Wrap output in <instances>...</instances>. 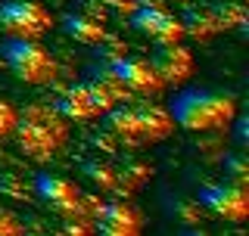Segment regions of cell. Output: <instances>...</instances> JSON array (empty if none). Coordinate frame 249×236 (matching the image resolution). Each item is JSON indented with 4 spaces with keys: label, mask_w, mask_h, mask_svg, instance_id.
Wrapping results in <instances>:
<instances>
[{
    "label": "cell",
    "mask_w": 249,
    "mask_h": 236,
    "mask_svg": "<svg viewBox=\"0 0 249 236\" xmlns=\"http://www.w3.org/2000/svg\"><path fill=\"white\" fill-rule=\"evenodd\" d=\"M16 118H19V115H16V109H13L10 103H6V100H0V140L13 134V128H16Z\"/></svg>",
    "instance_id": "cell-17"
},
{
    "label": "cell",
    "mask_w": 249,
    "mask_h": 236,
    "mask_svg": "<svg viewBox=\"0 0 249 236\" xmlns=\"http://www.w3.org/2000/svg\"><path fill=\"white\" fill-rule=\"evenodd\" d=\"M35 190L56 215H62V218L81 215V193L75 190L72 180H66L59 174H37L35 177Z\"/></svg>",
    "instance_id": "cell-10"
},
{
    "label": "cell",
    "mask_w": 249,
    "mask_h": 236,
    "mask_svg": "<svg viewBox=\"0 0 249 236\" xmlns=\"http://www.w3.org/2000/svg\"><path fill=\"white\" fill-rule=\"evenodd\" d=\"M249 118H240V121H237V137H240V143H246V140H249Z\"/></svg>",
    "instance_id": "cell-20"
},
{
    "label": "cell",
    "mask_w": 249,
    "mask_h": 236,
    "mask_svg": "<svg viewBox=\"0 0 249 236\" xmlns=\"http://www.w3.org/2000/svg\"><path fill=\"white\" fill-rule=\"evenodd\" d=\"M196 202L206 211H212L215 218H224V221H246L249 215V193L243 184H231V180H221V184H206L196 196Z\"/></svg>",
    "instance_id": "cell-6"
},
{
    "label": "cell",
    "mask_w": 249,
    "mask_h": 236,
    "mask_svg": "<svg viewBox=\"0 0 249 236\" xmlns=\"http://www.w3.org/2000/svg\"><path fill=\"white\" fill-rule=\"evenodd\" d=\"M150 66L156 68V75H159L165 84H181L193 72V53L187 50L181 41L156 44L153 53H150Z\"/></svg>",
    "instance_id": "cell-9"
},
{
    "label": "cell",
    "mask_w": 249,
    "mask_h": 236,
    "mask_svg": "<svg viewBox=\"0 0 249 236\" xmlns=\"http://www.w3.org/2000/svg\"><path fill=\"white\" fill-rule=\"evenodd\" d=\"M84 177H88L93 186H100V190H115V186H119L115 168L109 162H100V159H93V162L84 165Z\"/></svg>",
    "instance_id": "cell-14"
},
{
    "label": "cell",
    "mask_w": 249,
    "mask_h": 236,
    "mask_svg": "<svg viewBox=\"0 0 249 236\" xmlns=\"http://www.w3.org/2000/svg\"><path fill=\"white\" fill-rule=\"evenodd\" d=\"M16 143L25 155L31 159H47L50 152L66 143V124L59 121V112L56 109H28L22 118H16Z\"/></svg>",
    "instance_id": "cell-3"
},
{
    "label": "cell",
    "mask_w": 249,
    "mask_h": 236,
    "mask_svg": "<svg viewBox=\"0 0 249 236\" xmlns=\"http://www.w3.org/2000/svg\"><path fill=\"white\" fill-rule=\"evenodd\" d=\"M181 28H184V37H193V41H209L221 31L215 10H199V6H190L181 16Z\"/></svg>",
    "instance_id": "cell-13"
},
{
    "label": "cell",
    "mask_w": 249,
    "mask_h": 236,
    "mask_svg": "<svg viewBox=\"0 0 249 236\" xmlns=\"http://www.w3.org/2000/svg\"><path fill=\"white\" fill-rule=\"evenodd\" d=\"M128 16H131V28H134L137 34L150 37L153 44H171V41H181L184 37L181 19L165 13L156 3H137Z\"/></svg>",
    "instance_id": "cell-7"
},
{
    "label": "cell",
    "mask_w": 249,
    "mask_h": 236,
    "mask_svg": "<svg viewBox=\"0 0 249 236\" xmlns=\"http://www.w3.org/2000/svg\"><path fill=\"white\" fill-rule=\"evenodd\" d=\"M66 233H90V230L84 221H78V224H66Z\"/></svg>",
    "instance_id": "cell-21"
},
{
    "label": "cell",
    "mask_w": 249,
    "mask_h": 236,
    "mask_svg": "<svg viewBox=\"0 0 249 236\" xmlns=\"http://www.w3.org/2000/svg\"><path fill=\"white\" fill-rule=\"evenodd\" d=\"M0 56H3L6 68L25 84H50L56 78V59L44 50L35 37H6L0 44Z\"/></svg>",
    "instance_id": "cell-4"
},
{
    "label": "cell",
    "mask_w": 249,
    "mask_h": 236,
    "mask_svg": "<svg viewBox=\"0 0 249 236\" xmlns=\"http://www.w3.org/2000/svg\"><path fill=\"white\" fill-rule=\"evenodd\" d=\"M109 68H112V75L124 84L128 93L156 97V93H162V87H165V81L156 75V68L150 66V59H143V56H128V53H122Z\"/></svg>",
    "instance_id": "cell-8"
},
{
    "label": "cell",
    "mask_w": 249,
    "mask_h": 236,
    "mask_svg": "<svg viewBox=\"0 0 249 236\" xmlns=\"http://www.w3.org/2000/svg\"><path fill=\"white\" fill-rule=\"evenodd\" d=\"M62 31H66L72 41L78 44H88V47H97L100 41H106V25H103V16L90 13V10H78V13H69L62 19Z\"/></svg>",
    "instance_id": "cell-12"
},
{
    "label": "cell",
    "mask_w": 249,
    "mask_h": 236,
    "mask_svg": "<svg viewBox=\"0 0 249 236\" xmlns=\"http://www.w3.org/2000/svg\"><path fill=\"white\" fill-rule=\"evenodd\" d=\"M19 233H22V224H19V218H16L13 211L0 208V236H19Z\"/></svg>",
    "instance_id": "cell-19"
},
{
    "label": "cell",
    "mask_w": 249,
    "mask_h": 236,
    "mask_svg": "<svg viewBox=\"0 0 249 236\" xmlns=\"http://www.w3.org/2000/svg\"><path fill=\"white\" fill-rule=\"evenodd\" d=\"M103 118H106V131L124 146L159 143L175 131L168 109L156 103H124L122 100L112 109H106Z\"/></svg>",
    "instance_id": "cell-2"
},
{
    "label": "cell",
    "mask_w": 249,
    "mask_h": 236,
    "mask_svg": "<svg viewBox=\"0 0 249 236\" xmlns=\"http://www.w3.org/2000/svg\"><path fill=\"white\" fill-rule=\"evenodd\" d=\"M93 230L103 236H137L143 230V218L128 202H106L93 215Z\"/></svg>",
    "instance_id": "cell-11"
},
{
    "label": "cell",
    "mask_w": 249,
    "mask_h": 236,
    "mask_svg": "<svg viewBox=\"0 0 249 236\" xmlns=\"http://www.w3.org/2000/svg\"><path fill=\"white\" fill-rule=\"evenodd\" d=\"M165 109L178 128L202 134V131L228 128L237 115V100L215 87H184L181 93L171 97Z\"/></svg>",
    "instance_id": "cell-1"
},
{
    "label": "cell",
    "mask_w": 249,
    "mask_h": 236,
    "mask_svg": "<svg viewBox=\"0 0 249 236\" xmlns=\"http://www.w3.org/2000/svg\"><path fill=\"white\" fill-rule=\"evenodd\" d=\"M212 10L218 16V25H221L224 31L233 28V25H243V19H246V13H243L240 3H218V6H212Z\"/></svg>",
    "instance_id": "cell-16"
},
{
    "label": "cell",
    "mask_w": 249,
    "mask_h": 236,
    "mask_svg": "<svg viewBox=\"0 0 249 236\" xmlns=\"http://www.w3.org/2000/svg\"><path fill=\"white\" fill-rule=\"evenodd\" d=\"M224 180H231V184H243V186H246V180H249V162H246V155L231 152L228 159H224Z\"/></svg>",
    "instance_id": "cell-15"
},
{
    "label": "cell",
    "mask_w": 249,
    "mask_h": 236,
    "mask_svg": "<svg viewBox=\"0 0 249 236\" xmlns=\"http://www.w3.org/2000/svg\"><path fill=\"white\" fill-rule=\"evenodd\" d=\"M53 19L37 0H3L0 3V28L10 37H44Z\"/></svg>",
    "instance_id": "cell-5"
},
{
    "label": "cell",
    "mask_w": 249,
    "mask_h": 236,
    "mask_svg": "<svg viewBox=\"0 0 249 236\" xmlns=\"http://www.w3.org/2000/svg\"><path fill=\"white\" fill-rule=\"evenodd\" d=\"M137 6V0H97V6H93L90 13H100L103 16L106 10H112V13H131Z\"/></svg>",
    "instance_id": "cell-18"
}]
</instances>
